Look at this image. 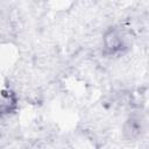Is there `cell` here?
Masks as SVG:
<instances>
[{"instance_id":"6da1fadb","label":"cell","mask_w":149,"mask_h":149,"mask_svg":"<svg viewBox=\"0 0 149 149\" xmlns=\"http://www.w3.org/2000/svg\"><path fill=\"white\" fill-rule=\"evenodd\" d=\"M134 41L135 35L130 28L113 26L102 35V51L107 56H121L132 49Z\"/></svg>"},{"instance_id":"7a4b0ae2","label":"cell","mask_w":149,"mask_h":149,"mask_svg":"<svg viewBox=\"0 0 149 149\" xmlns=\"http://www.w3.org/2000/svg\"><path fill=\"white\" fill-rule=\"evenodd\" d=\"M17 99L15 93L9 90V88H3L2 90V94H1V113L5 114H10L15 111L16 108V104Z\"/></svg>"},{"instance_id":"3957f363","label":"cell","mask_w":149,"mask_h":149,"mask_svg":"<svg viewBox=\"0 0 149 149\" xmlns=\"http://www.w3.org/2000/svg\"><path fill=\"white\" fill-rule=\"evenodd\" d=\"M142 129V122L140 120V118L137 116H130L127 122L125 123V128H123V134L127 139H135L136 136L140 135Z\"/></svg>"}]
</instances>
